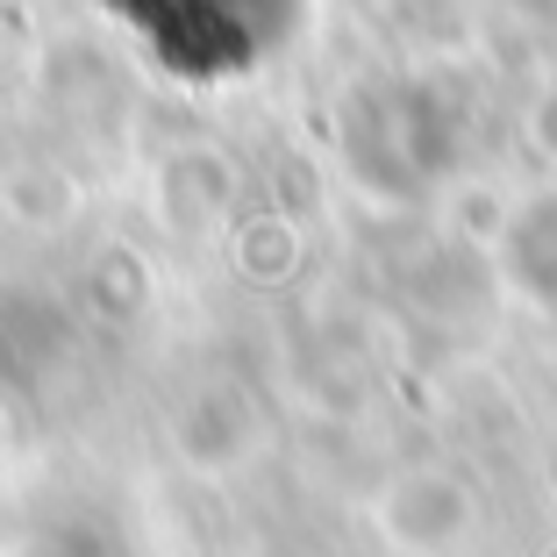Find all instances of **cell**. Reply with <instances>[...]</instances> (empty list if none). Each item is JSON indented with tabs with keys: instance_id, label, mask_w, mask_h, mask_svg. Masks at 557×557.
<instances>
[{
	"instance_id": "6da1fadb",
	"label": "cell",
	"mask_w": 557,
	"mask_h": 557,
	"mask_svg": "<svg viewBox=\"0 0 557 557\" xmlns=\"http://www.w3.org/2000/svg\"><path fill=\"white\" fill-rule=\"evenodd\" d=\"M186 79H230L286 36L294 0H108Z\"/></svg>"
}]
</instances>
